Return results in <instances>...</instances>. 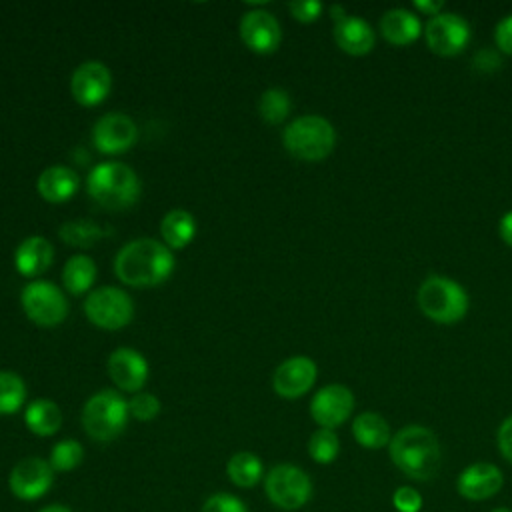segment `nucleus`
<instances>
[{"mask_svg": "<svg viewBox=\"0 0 512 512\" xmlns=\"http://www.w3.org/2000/svg\"><path fill=\"white\" fill-rule=\"evenodd\" d=\"M498 234L506 246L512 248V210H508L498 222Z\"/></svg>", "mask_w": 512, "mask_h": 512, "instance_id": "nucleus-41", "label": "nucleus"}, {"mask_svg": "<svg viewBox=\"0 0 512 512\" xmlns=\"http://www.w3.org/2000/svg\"><path fill=\"white\" fill-rule=\"evenodd\" d=\"M78 186H80V178L68 166H50L36 180L38 194L52 204L70 200L78 192Z\"/></svg>", "mask_w": 512, "mask_h": 512, "instance_id": "nucleus-22", "label": "nucleus"}, {"mask_svg": "<svg viewBox=\"0 0 512 512\" xmlns=\"http://www.w3.org/2000/svg\"><path fill=\"white\" fill-rule=\"evenodd\" d=\"M226 478L236 488H254L264 480V464L258 454L240 450L226 462Z\"/></svg>", "mask_w": 512, "mask_h": 512, "instance_id": "nucleus-24", "label": "nucleus"}, {"mask_svg": "<svg viewBox=\"0 0 512 512\" xmlns=\"http://www.w3.org/2000/svg\"><path fill=\"white\" fill-rule=\"evenodd\" d=\"M36 512H72V508H68L66 504H60V502H52V504L38 508Z\"/></svg>", "mask_w": 512, "mask_h": 512, "instance_id": "nucleus-42", "label": "nucleus"}, {"mask_svg": "<svg viewBox=\"0 0 512 512\" xmlns=\"http://www.w3.org/2000/svg\"><path fill=\"white\" fill-rule=\"evenodd\" d=\"M282 142L286 150L298 160L318 162L334 150L336 130L326 118L306 114L298 116L284 128Z\"/></svg>", "mask_w": 512, "mask_h": 512, "instance_id": "nucleus-5", "label": "nucleus"}, {"mask_svg": "<svg viewBox=\"0 0 512 512\" xmlns=\"http://www.w3.org/2000/svg\"><path fill=\"white\" fill-rule=\"evenodd\" d=\"M422 504H424V498L420 490L410 484L398 486L392 494V506L396 512H420Z\"/></svg>", "mask_w": 512, "mask_h": 512, "instance_id": "nucleus-35", "label": "nucleus"}, {"mask_svg": "<svg viewBox=\"0 0 512 512\" xmlns=\"http://www.w3.org/2000/svg\"><path fill=\"white\" fill-rule=\"evenodd\" d=\"M490 512H512V508H508V506H496V508H492Z\"/></svg>", "mask_w": 512, "mask_h": 512, "instance_id": "nucleus-44", "label": "nucleus"}, {"mask_svg": "<svg viewBox=\"0 0 512 512\" xmlns=\"http://www.w3.org/2000/svg\"><path fill=\"white\" fill-rule=\"evenodd\" d=\"M112 382L124 392H138L148 380V362L134 348H116L108 358Z\"/></svg>", "mask_w": 512, "mask_h": 512, "instance_id": "nucleus-18", "label": "nucleus"}, {"mask_svg": "<svg viewBox=\"0 0 512 512\" xmlns=\"http://www.w3.org/2000/svg\"><path fill=\"white\" fill-rule=\"evenodd\" d=\"M392 464L410 480L428 482L442 466V448L434 430L422 424H406L392 434L388 444Z\"/></svg>", "mask_w": 512, "mask_h": 512, "instance_id": "nucleus-1", "label": "nucleus"}, {"mask_svg": "<svg viewBox=\"0 0 512 512\" xmlns=\"http://www.w3.org/2000/svg\"><path fill=\"white\" fill-rule=\"evenodd\" d=\"M174 256L170 248L152 238H136L124 244L114 258L116 276L128 286H156L170 278Z\"/></svg>", "mask_w": 512, "mask_h": 512, "instance_id": "nucleus-2", "label": "nucleus"}, {"mask_svg": "<svg viewBox=\"0 0 512 512\" xmlns=\"http://www.w3.org/2000/svg\"><path fill=\"white\" fill-rule=\"evenodd\" d=\"M94 280H96V264L92 262V258L84 254H76L66 260L62 270V282L70 294L80 296L88 292Z\"/></svg>", "mask_w": 512, "mask_h": 512, "instance_id": "nucleus-27", "label": "nucleus"}, {"mask_svg": "<svg viewBox=\"0 0 512 512\" xmlns=\"http://www.w3.org/2000/svg\"><path fill=\"white\" fill-rule=\"evenodd\" d=\"M136 138L138 130L134 120L120 112L100 116L92 130V140L102 154H122L134 146Z\"/></svg>", "mask_w": 512, "mask_h": 512, "instance_id": "nucleus-16", "label": "nucleus"}, {"mask_svg": "<svg viewBox=\"0 0 512 512\" xmlns=\"http://www.w3.org/2000/svg\"><path fill=\"white\" fill-rule=\"evenodd\" d=\"M104 228L100 224H96L94 220H86V218H78V220H70L64 222L58 230V236L70 244V246H78V248H88L94 246L102 236H104Z\"/></svg>", "mask_w": 512, "mask_h": 512, "instance_id": "nucleus-28", "label": "nucleus"}, {"mask_svg": "<svg viewBox=\"0 0 512 512\" xmlns=\"http://www.w3.org/2000/svg\"><path fill=\"white\" fill-rule=\"evenodd\" d=\"M504 486L502 470L492 462H472L456 476V492L468 502L494 498Z\"/></svg>", "mask_w": 512, "mask_h": 512, "instance_id": "nucleus-13", "label": "nucleus"}, {"mask_svg": "<svg viewBox=\"0 0 512 512\" xmlns=\"http://www.w3.org/2000/svg\"><path fill=\"white\" fill-rule=\"evenodd\" d=\"M426 46L438 56H456L460 54L472 36L470 24L464 16L456 12H442L432 16L424 26Z\"/></svg>", "mask_w": 512, "mask_h": 512, "instance_id": "nucleus-11", "label": "nucleus"}, {"mask_svg": "<svg viewBox=\"0 0 512 512\" xmlns=\"http://www.w3.org/2000/svg\"><path fill=\"white\" fill-rule=\"evenodd\" d=\"M112 88L110 70L98 60L82 62L70 78V92L82 106H98L104 102Z\"/></svg>", "mask_w": 512, "mask_h": 512, "instance_id": "nucleus-14", "label": "nucleus"}, {"mask_svg": "<svg viewBox=\"0 0 512 512\" xmlns=\"http://www.w3.org/2000/svg\"><path fill=\"white\" fill-rule=\"evenodd\" d=\"M200 512H250V510L240 496L232 492H214L202 502Z\"/></svg>", "mask_w": 512, "mask_h": 512, "instance_id": "nucleus-33", "label": "nucleus"}, {"mask_svg": "<svg viewBox=\"0 0 512 512\" xmlns=\"http://www.w3.org/2000/svg\"><path fill=\"white\" fill-rule=\"evenodd\" d=\"M496 446L502 458L512 464V416L504 418L496 430Z\"/></svg>", "mask_w": 512, "mask_h": 512, "instance_id": "nucleus-38", "label": "nucleus"}, {"mask_svg": "<svg viewBox=\"0 0 512 512\" xmlns=\"http://www.w3.org/2000/svg\"><path fill=\"white\" fill-rule=\"evenodd\" d=\"M288 8L298 22H314L324 10L322 2L318 0H296V2H290Z\"/></svg>", "mask_w": 512, "mask_h": 512, "instance_id": "nucleus-36", "label": "nucleus"}, {"mask_svg": "<svg viewBox=\"0 0 512 512\" xmlns=\"http://www.w3.org/2000/svg\"><path fill=\"white\" fill-rule=\"evenodd\" d=\"M26 316L38 326H58L68 314V300L62 290L48 280H34L20 294Z\"/></svg>", "mask_w": 512, "mask_h": 512, "instance_id": "nucleus-8", "label": "nucleus"}, {"mask_svg": "<svg viewBox=\"0 0 512 512\" xmlns=\"http://www.w3.org/2000/svg\"><path fill=\"white\" fill-rule=\"evenodd\" d=\"M340 454V438L334 430L318 428L308 438V456L316 464H332Z\"/></svg>", "mask_w": 512, "mask_h": 512, "instance_id": "nucleus-30", "label": "nucleus"}, {"mask_svg": "<svg viewBox=\"0 0 512 512\" xmlns=\"http://www.w3.org/2000/svg\"><path fill=\"white\" fill-rule=\"evenodd\" d=\"M128 412L132 418L140 420V422H148L154 420L160 412V400L154 394L148 392H136L130 400H128Z\"/></svg>", "mask_w": 512, "mask_h": 512, "instance_id": "nucleus-34", "label": "nucleus"}, {"mask_svg": "<svg viewBox=\"0 0 512 512\" xmlns=\"http://www.w3.org/2000/svg\"><path fill=\"white\" fill-rule=\"evenodd\" d=\"M128 400L116 390H100L82 408V428L96 442H112L128 424Z\"/></svg>", "mask_w": 512, "mask_h": 512, "instance_id": "nucleus-6", "label": "nucleus"}, {"mask_svg": "<svg viewBox=\"0 0 512 512\" xmlns=\"http://www.w3.org/2000/svg\"><path fill=\"white\" fill-rule=\"evenodd\" d=\"M84 312L92 324L104 330H118L132 320L134 304L128 292L116 286H102L88 294Z\"/></svg>", "mask_w": 512, "mask_h": 512, "instance_id": "nucleus-9", "label": "nucleus"}, {"mask_svg": "<svg viewBox=\"0 0 512 512\" xmlns=\"http://www.w3.org/2000/svg\"><path fill=\"white\" fill-rule=\"evenodd\" d=\"M412 4H414V8L418 12L430 16V18L442 14V10H444V2L442 0H414Z\"/></svg>", "mask_w": 512, "mask_h": 512, "instance_id": "nucleus-40", "label": "nucleus"}, {"mask_svg": "<svg viewBox=\"0 0 512 512\" xmlns=\"http://www.w3.org/2000/svg\"><path fill=\"white\" fill-rule=\"evenodd\" d=\"M330 16H332V20H334V22H340V20H342V18H346L348 14H346V10H344L342 6L334 4V6H330Z\"/></svg>", "mask_w": 512, "mask_h": 512, "instance_id": "nucleus-43", "label": "nucleus"}, {"mask_svg": "<svg viewBox=\"0 0 512 512\" xmlns=\"http://www.w3.org/2000/svg\"><path fill=\"white\" fill-rule=\"evenodd\" d=\"M500 64H502L500 56H498L494 50H490V48L480 50V52H476V56H474V68H478L480 72H492V70H496Z\"/></svg>", "mask_w": 512, "mask_h": 512, "instance_id": "nucleus-39", "label": "nucleus"}, {"mask_svg": "<svg viewBox=\"0 0 512 512\" xmlns=\"http://www.w3.org/2000/svg\"><path fill=\"white\" fill-rule=\"evenodd\" d=\"M160 234L168 248H184L196 234L194 216L182 208L170 210L160 222Z\"/></svg>", "mask_w": 512, "mask_h": 512, "instance_id": "nucleus-26", "label": "nucleus"}, {"mask_svg": "<svg viewBox=\"0 0 512 512\" xmlns=\"http://www.w3.org/2000/svg\"><path fill=\"white\" fill-rule=\"evenodd\" d=\"M418 308L436 324H456L468 314L470 298L462 284L452 278L430 274L418 288Z\"/></svg>", "mask_w": 512, "mask_h": 512, "instance_id": "nucleus-4", "label": "nucleus"}, {"mask_svg": "<svg viewBox=\"0 0 512 512\" xmlns=\"http://www.w3.org/2000/svg\"><path fill=\"white\" fill-rule=\"evenodd\" d=\"M334 42L350 56H364L372 52L376 34L364 18L348 14L340 22H334Z\"/></svg>", "mask_w": 512, "mask_h": 512, "instance_id": "nucleus-19", "label": "nucleus"}, {"mask_svg": "<svg viewBox=\"0 0 512 512\" xmlns=\"http://www.w3.org/2000/svg\"><path fill=\"white\" fill-rule=\"evenodd\" d=\"M140 178L122 162H102L88 174V194L108 210L130 208L140 196Z\"/></svg>", "mask_w": 512, "mask_h": 512, "instance_id": "nucleus-3", "label": "nucleus"}, {"mask_svg": "<svg viewBox=\"0 0 512 512\" xmlns=\"http://www.w3.org/2000/svg\"><path fill=\"white\" fill-rule=\"evenodd\" d=\"M292 102L286 90L282 88H268L258 102V112L268 124H280L290 114Z\"/></svg>", "mask_w": 512, "mask_h": 512, "instance_id": "nucleus-31", "label": "nucleus"}, {"mask_svg": "<svg viewBox=\"0 0 512 512\" xmlns=\"http://www.w3.org/2000/svg\"><path fill=\"white\" fill-rule=\"evenodd\" d=\"M26 400V384L14 372H0V414H14Z\"/></svg>", "mask_w": 512, "mask_h": 512, "instance_id": "nucleus-32", "label": "nucleus"}, {"mask_svg": "<svg viewBox=\"0 0 512 512\" xmlns=\"http://www.w3.org/2000/svg\"><path fill=\"white\" fill-rule=\"evenodd\" d=\"M24 422L32 434L52 436L62 426V412L56 406V402L48 398H38L26 406Z\"/></svg>", "mask_w": 512, "mask_h": 512, "instance_id": "nucleus-25", "label": "nucleus"}, {"mask_svg": "<svg viewBox=\"0 0 512 512\" xmlns=\"http://www.w3.org/2000/svg\"><path fill=\"white\" fill-rule=\"evenodd\" d=\"M264 494L268 502L284 512H294L304 508L314 492L312 478L308 472L296 464L282 462L272 466L264 474Z\"/></svg>", "mask_w": 512, "mask_h": 512, "instance_id": "nucleus-7", "label": "nucleus"}, {"mask_svg": "<svg viewBox=\"0 0 512 512\" xmlns=\"http://www.w3.org/2000/svg\"><path fill=\"white\" fill-rule=\"evenodd\" d=\"M352 436L358 446L366 450H380L390 444L392 430L388 420L378 412H360L352 420Z\"/></svg>", "mask_w": 512, "mask_h": 512, "instance_id": "nucleus-23", "label": "nucleus"}, {"mask_svg": "<svg viewBox=\"0 0 512 512\" xmlns=\"http://www.w3.org/2000/svg\"><path fill=\"white\" fill-rule=\"evenodd\" d=\"M378 28L382 38L394 46H408L414 40H418L424 32L418 16L404 8H392L384 12Z\"/></svg>", "mask_w": 512, "mask_h": 512, "instance_id": "nucleus-20", "label": "nucleus"}, {"mask_svg": "<svg viewBox=\"0 0 512 512\" xmlns=\"http://www.w3.org/2000/svg\"><path fill=\"white\" fill-rule=\"evenodd\" d=\"M316 376H318V368L312 358L292 356L274 370L272 386L278 396L294 400L304 396L314 386Z\"/></svg>", "mask_w": 512, "mask_h": 512, "instance_id": "nucleus-15", "label": "nucleus"}, {"mask_svg": "<svg viewBox=\"0 0 512 512\" xmlns=\"http://www.w3.org/2000/svg\"><path fill=\"white\" fill-rule=\"evenodd\" d=\"M240 36L250 50L258 54H270L278 48L282 30L274 14L266 10H250L242 16Z\"/></svg>", "mask_w": 512, "mask_h": 512, "instance_id": "nucleus-17", "label": "nucleus"}, {"mask_svg": "<svg viewBox=\"0 0 512 512\" xmlns=\"http://www.w3.org/2000/svg\"><path fill=\"white\" fill-rule=\"evenodd\" d=\"M54 470L48 460L40 456H26L18 460L8 474V488L14 498L34 502L46 496L54 484Z\"/></svg>", "mask_w": 512, "mask_h": 512, "instance_id": "nucleus-10", "label": "nucleus"}, {"mask_svg": "<svg viewBox=\"0 0 512 512\" xmlns=\"http://www.w3.org/2000/svg\"><path fill=\"white\" fill-rule=\"evenodd\" d=\"M82 460H84V446L74 438H64L56 442L48 456V462L56 474L72 472L82 464Z\"/></svg>", "mask_w": 512, "mask_h": 512, "instance_id": "nucleus-29", "label": "nucleus"}, {"mask_svg": "<svg viewBox=\"0 0 512 512\" xmlns=\"http://www.w3.org/2000/svg\"><path fill=\"white\" fill-rule=\"evenodd\" d=\"M54 260V248L44 236H28L24 238L14 254L16 270L22 276H38L50 268Z\"/></svg>", "mask_w": 512, "mask_h": 512, "instance_id": "nucleus-21", "label": "nucleus"}, {"mask_svg": "<svg viewBox=\"0 0 512 512\" xmlns=\"http://www.w3.org/2000/svg\"><path fill=\"white\" fill-rule=\"evenodd\" d=\"M354 410V394L344 384H326L310 400V416L318 428L336 430Z\"/></svg>", "mask_w": 512, "mask_h": 512, "instance_id": "nucleus-12", "label": "nucleus"}, {"mask_svg": "<svg viewBox=\"0 0 512 512\" xmlns=\"http://www.w3.org/2000/svg\"><path fill=\"white\" fill-rule=\"evenodd\" d=\"M494 42L500 52L512 56V14H506L498 20L494 28Z\"/></svg>", "mask_w": 512, "mask_h": 512, "instance_id": "nucleus-37", "label": "nucleus"}]
</instances>
